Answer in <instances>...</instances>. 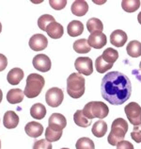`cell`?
<instances>
[{
    "label": "cell",
    "instance_id": "1",
    "mask_svg": "<svg viewBox=\"0 0 141 149\" xmlns=\"http://www.w3.org/2000/svg\"><path fill=\"white\" fill-rule=\"evenodd\" d=\"M102 97L112 105L124 104L131 96L132 84L127 76L124 74L112 71L102 79L101 83Z\"/></svg>",
    "mask_w": 141,
    "mask_h": 149
},
{
    "label": "cell",
    "instance_id": "2",
    "mask_svg": "<svg viewBox=\"0 0 141 149\" xmlns=\"http://www.w3.org/2000/svg\"><path fill=\"white\" fill-rule=\"evenodd\" d=\"M45 80L42 76L39 74H30L26 78V85L25 88V96L27 98H34L40 95L44 87Z\"/></svg>",
    "mask_w": 141,
    "mask_h": 149
},
{
    "label": "cell",
    "instance_id": "3",
    "mask_svg": "<svg viewBox=\"0 0 141 149\" xmlns=\"http://www.w3.org/2000/svg\"><path fill=\"white\" fill-rule=\"evenodd\" d=\"M67 93L74 99L80 98L85 93V78L80 74L73 73L67 78Z\"/></svg>",
    "mask_w": 141,
    "mask_h": 149
},
{
    "label": "cell",
    "instance_id": "4",
    "mask_svg": "<svg viewBox=\"0 0 141 149\" xmlns=\"http://www.w3.org/2000/svg\"><path fill=\"white\" fill-rule=\"evenodd\" d=\"M128 131V124L126 120L122 118H117L113 121L111 125V131L109 133L107 141L109 144L117 146V144L123 141Z\"/></svg>",
    "mask_w": 141,
    "mask_h": 149
},
{
    "label": "cell",
    "instance_id": "5",
    "mask_svg": "<svg viewBox=\"0 0 141 149\" xmlns=\"http://www.w3.org/2000/svg\"><path fill=\"white\" fill-rule=\"evenodd\" d=\"M82 111H83V113L86 117H88V119L91 120L93 118H99L102 120L105 118L109 113V109L107 105L102 101L88 102V104H86Z\"/></svg>",
    "mask_w": 141,
    "mask_h": 149
},
{
    "label": "cell",
    "instance_id": "6",
    "mask_svg": "<svg viewBox=\"0 0 141 149\" xmlns=\"http://www.w3.org/2000/svg\"><path fill=\"white\" fill-rule=\"evenodd\" d=\"M124 112L134 127H138L141 125V107L136 102H131L127 104L124 108Z\"/></svg>",
    "mask_w": 141,
    "mask_h": 149
},
{
    "label": "cell",
    "instance_id": "7",
    "mask_svg": "<svg viewBox=\"0 0 141 149\" xmlns=\"http://www.w3.org/2000/svg\"><path fill=\"white\" fill-rule=\"evenodd\" d=\"M64 99V93L57 87L50 88L45 93V101L50 107L57 108L60 106Z\"/></svg>",
    "mask_w": 141,
    "mask_h": 149
},
{
    "label": "cell",
    "instance_id": "8",
    "mask_svg": "<svg viewBox=\"0 0 141 149\" xmlns=\"http://www.w3.org/2000/svg\"><path fill=\"white\" fill-rule=\"evenodd\" d=\"M74 67L80 74L91 76L93 73V65L91 58L88 57H79L74 61Z\"/></svg>",
    "mask_w": 141,
    "mask_h": 149
},
{
    "label": "cell",
    "instance_id": "9",
    "mask_svg": "<svg viewBox=\"0 0 141 149\" xmlns=\"http://www.w3.org/2000/svg\"><path fill=\"white\" fill-rule=\"evenodd\" d=\"M33 67L38 71L46 73L52 67V62L48 56L45 54H38L33 58L32 61Z\"/></svg>",
    "mask_w": 141,
    "mask_h": 149
},
{
    "label": "cell",
    "instance_id": "10",
    "mask_svg": "<svg viewBox=\"0 0 141 149\" xmlns=\"http://www.w3.org/2000/svg\"><path fill=\"white\" fill-rule=\"evenodd\" d=\"M67 125V120L61 113H53L48 120V127L54 131H62Z\"/></svg>",
    "mask_w": 141,
    "mask_h": 149
},
{
    "label": "cell",
    "instance_id": "11",
    "mask_svg": "<svg viewBox=\"0 0 141 149\" xmlns=\"http://www.w3.org/2000/svg\"><path fill=\"white\" fill-rule=\"evenodd\" d=\"M88 42L91 47H93L95 49H101L106 45L107 39L106 36L100 31H95V32L91 33L88 36Z\"/></svg>",
    "mask_w": 141,
    "mask_h": 149
},
{
    "label": "cell",
    "instance_id": "12",
    "mask_svg": "<svg viewBox=\"0 0 141 149\" xmlns=\"http://www.w3.org/2000/svg\"><path fill=\"white\" fill-rule=\"evenodd\" d=\"M48 45V40L44 34H35L29 40V47L33 51H42Z\"/></svg>",
    "mask_w": 141,
    "mask_h": 149
},
{
    "label": "cell",
    "instance_id": "13",
    "mask_svg": "<svg viewBox=\"0 0 141 149\" xmlns=\"http://www.w3.org/2000/svg\"><path fill=\"white\" fill-rule=\"evenodd\" d=\"M127 34L121 29L114 30L110 35V42L116 47H122L127 42Z\"/></svg>",
    "mask_w": 141,
    "mask_h": 149
},
{
    "label": "cell",
    "instance_id": "14",
    "mask_svg": "<svg viewBox=\"0 0 141 149\" xmlns=\"http://www.w3.org/2000/svg\"><path fill=\"white\" fill-rule=\"evenodd\" d=\"M25 131L31 138H38V137H40L44 133V127L40 123L31 121V122L26 125Z\"/></svg>",
    "mask_w": 141,
    "mask_h": 149
},
{
    "label": "cell",
    "instance_id": "15",
    "mask_svg": "<svg viewBox=\"0 0 141 149\" xmlns=\"http://www.w3.org/2000/svg\"><path fill=\"white\" fill-rule=\"evenodd\" d=\"M46 33L48 34V36L52 39H59L63 36L64 34V29L62 25H60L57 22H52L47 26L46 27Z\"/></svg>",
    "mask_w": 141,
    "mask_h": 149
},
{
    "label": "cell",
    "instance_id": "16",
    "mask_svg": "<svg viewBox=\"0 0 141 149\" xmlns=\"http://www.w3.org/2000/svg\"><path fill=\"white\" fill-rule=\"evenodd\" d=\"M19 124V116L13 111H8L4 114L3 125L8 129L15 128Z\"/></svg>",
    "mask_w": 141,
    "mask_h": 149
},
{
    "label": "cell",
    "instance_id": "17",
    "mask_svg": "<svg viewBox=\"0 0 141 149\" xmlns=\"http://www.w3.org/2000/svg\"><path fill=\"white\" fill-rule=\"evenodd\" d=\"M70 10L76 16H84L88 11V5L85 0H76L73 3Z\"/></svg>",
    "mask_w": 141,
    "mask_h": 149
},
{
    "label": "cell",
    "instance_id": "18",
    "mask_svg": "<svg viewBox=\"0 0 141 149\" xmlns=\"http://www.w3.org/2000/svg\"><path fill=\"white\" fill-rule=\"evenodd\" d=\"M24 78V71L21 68H12L7 74V80L11 85H18Z\"/></svg>",
    "mask_w": 141,
    "mask_h": 149
},
{
    "label": "cell",
    "instance_id": "19",
    "mask_svg": "<svg viewBox=\"0 0 141 149\" xmlns=\"http://www.w3.org/2000/svg\"><path fill=\"white\" fill-rule=\"evenodd\" d=\"M25 96V93L21 89H11L7 93V101L10 104H18L21 103Z\"/></svg>",
    "mask_w": 141,
    "mask_h": 149
},
{
    "label": "cell",
    "instance_id": "20",
    "mask_svg": "<svg viewBox=\"0 0 141 149\" xmlns=\"http://www.w3.org/2000/svg\"><path fill=\"white\" fill-rule=\"evenodd\" d=\"M84 31V25L82 22L73 20L69 23L67 26V32L70 37H77L83 33Z\"/></svg>",
    "mask_w": 141,
    "mask_h": 149
},
{
    "label": "cell",
    "instance_id": "21",
    "mask_svg": "<svg viewBox=\"0 0 141 149\" xmlns=\"http://www.w3.org/2000/svg\"><path fill=\"white\" fill-rule=\"evenodd\" d=\"M91 132L97 138H102L107 132V124L104 120H98L97 122L94 123L91 128Z\"/></svg>",
    "mask_w": 141,
    "mask_h": 149
},
{
    "label": "cell",
    "instance_id": "22",
    "mask_svg": "<svg viewBox=\"0 0 141 149\" xmlns=\"http://www.w3.org/2000/svg\"><path fill=\"white\" fill-rule=\"evenodd\" d=\"M73 121L76 125L81 127H88L92 123V120L86 117L83 113V111H81V109H78L75 111L73 115Z\"/></svg>",
    "mask_w": 141,
    "mask_h": 149
},
{
    "label": "cell",
    "instance_id": "23",
    "mask_svg": "<svg viewBox=\"0 0 141 149\" xmlns=\"http://www.w3.org/2000/svg\"><path fill=\"white\" fill-rule=\"evenodd\" d=\"M30 115L34 119L41 120L46 115V109L42 104L36 103L30 108Z\"/></svg>",
    "mask_w": 141,
    "mask_h": 149
},
{
    "label": "cell",
    "instance_id": "24",
    "mask_svg": "<svg viewBox=\"0 0 141 149\" xmlns=\"http://www.w3.org/2000/svg\"><path fill=\"white\" fill-rule=\"evenodd\" d=\"M127 54L132 58H138L141 56V42L138 41H131L126 46Z\"/></svg>",
    "mask_w": 141,
    "mask_h": 149
},
{
    "label": "cell",
    "instance_id": "25",
    "mask_svg": "<svg viewBox=\"0 0 141 149\" xmlns=\"http://www.w3.org/2000/svg\"><path fill=\"white\" fill-rule=\"evenodd\" d=\"M73 47L76 53L79 54H87L89 51H91V47L89 46L88 40L86 39H80V40L75 41L73 42Z\"/></svg>",
    "mask_w": 141,
    "mask_h": 149
},
{
    "label": "cell",
    "instance_id": "26",
    "mask_svg": "<svg viewBox=\"0 0 141 149\" xmlns=\"http://www.w3.org/2000/svg\"><path fill=\"white\" fill-rule=\"evenodd\" d=\"M87 29L91 34L95 32V31H100V32H102L104 29V25L100 19L93 17V18H91L87 22Z\"/></svg>",
    "mask_w": 141,
    "mask_h": 149
},
{
    "label": "cell",
    "instance_id": "27",
    "mask_svg": "<svg viewBox=\"0 0 141 149\" xmlns=\"http://www.w3.org/2000/svg\"><path fill=\"white\" fill-rule=\"evenodd\" d=\"M102 58L107 63L114 64V62L117 61V60L119 58V53H118V51L116 49L109 47L104 51L103 55H102Z\"/></svg>",
    "mask_w": 141,
    "mask_h": 149
},
{
    "label": "cell",
    "instance_id": "28",
    "mask_svg": "<svg viewBox=\"0 0 141 149\" xmlns=\"http://www.w3.org/2000/svg\"><path fill=\"white\" fill-rule=\"evenodd\" d=\"M121 7L126 13H134L139 9L140 1L139 0H123L121 2Z\"/></svg>",
    "mask_w": 141,
    "mask_h": 149
},
{
    "label": "cell",
    "instance_id": "29",
    "mask_svg": "<svg viewBox=\"0 0 141 149\" xmlns=\"http://www.w3.org/2000/svg\"><path fill=\"white\" fill-rule=\"evenodd\" d=\"M95 67H96V71L100 74H104L105 72H107L108 70H110L113 67V64L111 63H107L104 61V58H102V56L98 57L95 61Z\"/></svg>",
    "mask_w": 141,
    "mask_h": 149
},
{
    "label": "cell",
    "instance_id": "30",
    "mask_svg": "<svg viewBox=\"0 0 141 149\" xmlns=\"http://www.w3.org/2000/svg\"><path fill=\"white\" fill-rule=\"evenodd\" d=\"M75 147L76 149H95L93 141L88 137H82L78 139L75 143Z\"/></svg>",
    "mask_w": 141,
    "mask_h": 149
},
{
    "label": "cell",
    "instance_id": "31",
    "mask_svg": "<svg viewBox=\"0 0 141 149\" xmlns=\"http://www.w3.org/2000/svg\"><path fill=\"white\" fill-rule=\"evenodd\" d=\"M55 18L50 14H44L38 19V26L40 27V29L45 31L46 30V27L48 26L50 23L55 22Z\"/></svg>",
    "mask_w": 141,
    "mask_h": 149
},
{
    "label": "cell",
    "instance_id": "32",
    "mask_svg": "<svg viewBox=\"0 0 141 149\" xmlns=\"http://www.w3.org/2000/svg\"><path fill=\"white\" fill-rule=\"evenodd\" d=\"M62 131H54L50 127H47L45 129V140L48 142H57L61 138Z\"/></svg>",
    "mask_w": 141,
    "mask_h": 149
},
{
    "label": "cell",
    "instance_id": "33",
    "mask_svg": "<svg viewBox=\"0 0 141 149\" xmlns=\"http://www.w3.org/2000/svg\"><path fill=\"white\" fill-rule=\"evenodd\" d=\"M32 149H52V143L44 139L35 141Z\"/></svg>",
    "mask_w": 141,
    "mask_h": 149
},
{
    "label": "cell",
    "instance_id": "34",
    "mask_svg": "<svg viewBox=\"0 0 141 149\" xmlns=\"http://www.w3.org/2000/svg\"><path fill=\"white\" fill-rule=\"evenodd\" d=\"M50 6L56 10H60L62 9H64L65 6L67 5V1L66 0H50L49 1Z\"/></svg>",
    "mask_w": 141,
    "mask_h": 149
},
{
    "label": "cell",
    "instance_id": "35",
    "mask_svg": "<svg viewBox=\"0 0 141 149\" xmlns=\"http://www.w3.org/2000/svg\"><path fill=\"white\" fill-rule=\"evenodd\" d=\"M131 138L135 141V143H141V125L138 127H134V129L131 133Z\"/></svg>",
    "mask_w": 141,
    "mask_h": 149
},
{
    "label": "cell",
    "instance_id": "36",
    "mask_svg": "<svg viewBox=\"0 0 141 149\" xmlns=\"http://www.w3.org/2000/svg\"><path fill=\"white\" fill-rule=\"evenodd\" d=\"M117 149H135L134 146L128 141H121L117 144Z\"/></svg>",
    "mask_w": 141,
    "mask_h": 149
},
{
    "label": "cell",
    "instance_id": "37",
    "mask_svg": "<svg viewBox=\"0 0 141 149\" xmlns=\"http://www.w3.org/2000/svg\"><path fill=\"white\" fill-rule=\"evenodd\" d=\"M8 66V58L5 55L0 54V72L4 71Z\"/></svg>",
    "mask_w": 141,
    "mask_h": 149
},
{
    "label": "cell",
    "instance_id": "38",
    "mask_svg": "<svg viewBox=\"0 0 141 149\" xmlns=\"http://www.w3.org/2000/svg\"><path fill=\"white\" fill-rule=\"evenodd\" d=\"M138 23L141 25V11L138 13Z\"/></svg>",
    "mask_w": 141,
    "mask_h": 149
},
{
    "label": "cell",
    "instance_id": "39",
    "mask_svg": "<svg viewBox=\"0 0 141 149\" xmlns=\"http://www.w3.org/2000/svg\"><path fill=\"white\" fill-rule=\"evenodd\" d=\"M2 99H3V93L1 91V89H0V103L2 102Z\"/></svg>",
    "mask_w": 141,
    "mask_h": 149
},
{
    "label": "cell",
    "instance_id": "40",
    "mask_svg": "<svg viewBox=\"0 0 141 149\" xmlns=\"http://www.w3.org/2000/svg\"><path fill=\"white\" fill-rule=\"evenodd\" d=\"M1 31H2V25H1V23H0V33H1Z\"/></svg>",
    "mask_w": 141,
    "mask_h": 149
},
{
    "label": "cell",
    "instance_id": "41",
    "mask_svg": "<svg viewBox=\"0 0 141 149\" xmlns=\"http://www.w3.org/2000/svg\"><path fill=\"white\" fill-rule=\"evenodd\" d=\"M139 69H140V71H141V61H140V63H139Z\"/></svg>",
    "mask_w": 141,
    "mask_h": 149
},
{
    "label": "cell",
    "instance_id": "42",
    "mask_svg": "<svg viewBox=\"0 0 141 149\" xmlns=\"http://www.w3.org/2000/svg\"><path fill=\"white\" fill-rule=\"evenodd\" d=\"M0 149H1V142H0Z\"/></svg>",
    "mask_w": 141,
    "mask_h": 149
},
{
    "label": "cell",
    "instance_id": "43",
    "mask_svg": "<svg viewBox=\"0 0 141 149\" xmlns=\"http://www.w3.org/2000/svg\"><path fill=\"white\" fill-rule=\"evenodd\" d=\"M61 149H69V148H61Z\"/></svg>",
    "mask_w": 141,
    "mask_h": 149
}]
</instances>
